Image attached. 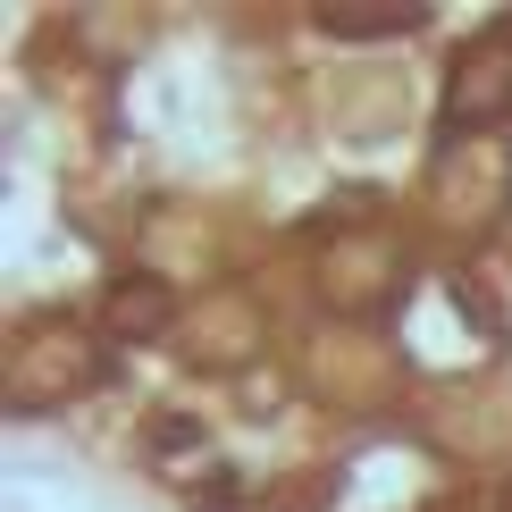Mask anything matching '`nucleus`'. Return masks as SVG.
Returning <instances> with one entry per match:
<instances>
[{
	"label": "nucleus",
	"mask_w": 512,
	"mask_h": 512,
	"mask_svg": "<svg viewBox=\"0 0 512 512\" xmlns=\"http://www.w3.org/2000/svg\"><path fill=\"white\" fill-rule=\"evenodd\" d=\"M512 118V17L496 34L462 42L454 76H445V126H496Z\"/></svg>",
	"instance_id": "obj_1"
},
{
	"label": "nucleus",
	"mask_w": 512,
	"mask_h": 512,
	"mask_svg": "<svg viewBox=\"0 0 512 512\" xmlns=\"http://www.w3.org/2000/svg\"><path fill=\"white\" fill-rule=\"evenodd\" d=\"M429 17H437L429 0H328L319 26H328L336 42H395V34H420Z\"/></svg>",
	"instance_id": "obj_2"
},
{
	"label": "nucleus",
	"mask_w": 512,
	"mask_h": 512,
	"mask_svg": "<svg viewBox=\"0 0 512 512\" xmlns=\"http://www.w3.org/2000/svg\"><path fill=\"white\" fill-rule=\"evenodd\" d=\"M101 328H110V336H126V345L160 336V328H168V286H160V277H118V286H110V303H101Z\"/></svg>",
	"instance_id": "obj_3"
},
{
	"label": "nucleus",
	"mask_w": 512,
	"mask_h": 512,
	"mask_svg": "<svg viewBox=\"0 0 512 512\" xmlns=\"http://www.w3.org/2000/svg\"><path fill=\"white\" fill-rule=\"evenodd\" d=\"M152 445H160V454H185V445H194V420H160Z\"/></svg>",
	"instance_id": "obj_4"
}]
</instances>
